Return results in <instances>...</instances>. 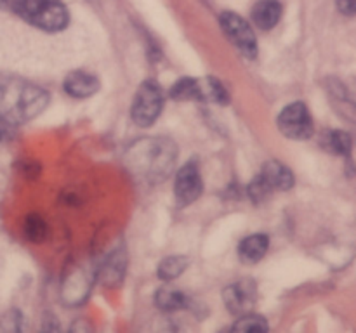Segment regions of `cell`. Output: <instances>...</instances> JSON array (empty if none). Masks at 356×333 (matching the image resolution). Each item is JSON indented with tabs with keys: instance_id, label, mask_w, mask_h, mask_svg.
Returning a JSON list of instances; mask_svg holds the SVG:
<instances>
[{
	"instance_id": "cell-21",
	"label": "cell",
	"mask_w": 356,
	"mask_h": 333,
	"mask_svg": "<svg viewBox=\"0 0 356 333\" xmlns=\"http://www.w3.org/2000/svg\"><path fill=\"white\" fill-rule=\"evenodd\" d=\"M21 314L17 311H9L2 319V328L7 330V332H19L21 330Z\"/></svg>"
},
{
	"instance_id": "cell-24",
	"label": "cell",
	"mask_w": 356,
	"mask_h": 333,
	"mask_svg": "<svg viewBox=\"0 0 356 333\" xmlns=\"http://www.w3.org/2000/svg\"><path fill=\"white\" fill-rule=\"evenodd\" d=\"M6 125L7 123H3V121L0 120V142H2L3 137H6Z\"/></svg>"
},
{
	"instance_id": "cell-18",
	"label": "cell",
	"mask_w": 356,
	"mask_h": 333,
	"mask_svg": "<svg viewBox=\"0 0 356 333\" xmlns=\"http://www.w3.org/2000/svg\"><path fill=\"white\" fill-rule=\"evenodd\" d=\"M170 97L176 101H198V80L197 78H181L170 89Z\"/></svg>"
},
{
	"instance_id": "cell-23",
	"label": "cell",
	"mask_w": 356,
	"mask_h": 333,
	"mask_svg": "<svg viewBox=\"0 0 356 333\" xmlns=\"http://www.w3.org/2000/svg\"><path fill=\"white\" fill-rule=\"evenodd\" d=\"M38 172H40V166H38V163L23 162V166H21V173H24L26 177L33 179V177L38 176Z\"/></svg>"
},
{
	"instance_id": "cell-22",
	"label": "cell",
	"mask_w": 356,
	"mask_h": 333,
	"mask_svg": "<svg viewBox=\"0 0 356 333\" xmlns=\"http://www.w3.org/2000/svg\"><path fill=\"white\" fill-rule=\"evenodd\" d=\"M337 9H339V12H343L344 16H355L356 0H337Z\"/></svg>"
},
{
	"instance_id": "cell-17",
	"label": "cell",
	"mask_w": 356,
	"mask_h": 333,
	"mask_svg": "<svg viewBox=\"0 0 356 333\" xmlns=\"http://www.w3.org/2000/svg\"><path fill=\"white\" fill-rule=\"evenodd\" d=\"M232 330L236 333H264L268 332V323L263 316L245 312V314L233 325Z\"/></svg>"
},
{
	"instance_id": "cell-4",
	"label": "cell",
	"mask_w": 356,
	"mask_h": 333,
	"mask_svg": "<svg viewBox=\"0 0 356 333\" xmlns=\"http://www.w3.org/2000/svg\"><path fill=\"white\" fill-rule=\"evenodd\" d=\"M278 128L285 137L305 141L315 132V121L305 103H292L282 110L278 117Z\"/></svg>"
},
{
	"instance_id": "cell-15",
	"label": "cell",
	"mask_w": 356,
	"mask_h": 333,
	"mask_svg": "<svg viewBox=\"0 0 356 333\" xmlns=\"http://www.w3.org/2000/svg\"><path fill=\"white\" fill-rule=\"evenodd\" d=\"M190 266V260L183 255H174V257H167L160 262L159 266V278L160 280H176L179 278L181 274L186 271V267Z\"/></svg>"
},
{
	"instance_id": "cell-14",
	"label": "cell",
	"mask_w": 356,
	"mask_h": 333,
	"mask_svg": "<svg viewBox=\"0 0 356 333\" xmlns=\"http://www.w3.org/2000/svg\"><path fill=\"white\" fill-rule=\"evenodd\" d=\"M155 302L162 311H177V309L186 307L188 298L179 290H174V288H160L156 291Z\"/></svg>"
},
{
	"instance_id": "cell-8",
	"label": "cell",
	"mask_w": 356,
	"mask_h": 333,
	"mask_svg": "<svg viewBox=\"0 0 356 333\" xmlns=\"http://www.w3.org/2000/svg\"><path fill=\"white\" fill-rule=\"evenodd\" d=\"M259 176L273 191H289L294 186V173L287 165L277 162V160H270L264 163Z\"/></svg>"
},
{
	"instance_id": "cell-10",
	"label": "cell",
	"mask_w": 356,
	"mask_h": 333,
	"mask_svg": "<svg viewBox=\"0 0 356 333\" xmlns=\"http://www.w3.org/2000/svg\"><path fill=\"white\" fill-rule=\"evenodd\" d=\"M268 246H270V238L263 232H257V234L247 236L245 239H242L238 246V255L240 260L243 264H257L268 252Z\"/></svg>"
},
{
	"instance_id": "cell-1",
	"label": "cell",
	"mask_w": 356,
	"mask_h": 333,
	"mask_svg": "<svg viewBox=\"0 0 356 333\" xmlns=\"http://www.w3.org/2000/svg\"><path fill=\"white\" fill-rule=\"evenodd\" d=\"M49 94L42 87L14 76H0V120L19 125L47 108Z\"/></svg>"
},
{
	"instance_id": "cell-3",
	"label": "cell",
	"mask_w": 356,
	"mask_h": 333,
	"mask_svg": "<svg viewBox=\"0 0 356 333\" xmlns=\"http://www.w3.org/2000/svg\"><path fill=\"white\" fill-rule=\"evenodd\" d=\"M163 110V92L155 80H146L139 85L132 101V120L139 127H149L156 121Z\"/></svg>"
},
{
	"instance_id": "cell-11",
	"label": "cell",
	"mask_w": 356,
	"mask_h": 333,
	"mask_svg": "<svg viewBox=\"0 0 356 333\" xmlns=\"http://www.w3.org/2000/svg\"><path fill=\"white\" fill-rule=\"evenodd\" d=\"M282 17V6L278 0H259L252 9V19L261 30H271Z\"/></svg>"
},
{
	"instance_id": "cell-13",
	"label": "cell",
	"mask_w": 356,
	"mask_h": 333,
	"mask_svg": "<svg viewBox=\"0 0 356 333\" xmlns=\"http://www.w3.org/2000/svg\"><path fill=\"white\" fill-rule=\"evenodd\" d=\"M323 148L332 155H350L351 151V135L344 130H330L322 139Z\"/></svg>"
},
{
	"instance_id": "cell-12",
	"label": "cell",
	"mask_w": 356,
	"mask_h": 333,
	"mask_svg": "<svg viewBox=\"0 0 356 333\" xmlns=\"http://www.w3.org/2000/svg\"><path fill=\"white\" fill-rule=\"evenodd\" d=\"M198 101H209L216 104H228L229 94L226 87L218 78L207 76L204 80H198Z\"/></svg>"
},
{
	"instance_id": "cell-2",
	"label": "cell",
	"mask_w": 356,
	"mask_h": 333,
	"mask_svg": "<svg viewBox=\"0 0 356 333\" xmlns=\"http://www.w3.org/2000/svg\"><path fill=\"white\" fill-rule=\"evenodd\" d=\"M0 7L44 31L65 30L70 12L59 0H0Z\"/></svg>"
},
{
	"instance_id": "cell-7",
	"label": "cell",
	"mask_w": 356,
	"mask_h": 333,
	"mask_svg": "<svg viewBox=\"0 0 356 333\" xmlns=\"http://www.w3.org/2000/svg\"><path fill=\"white\" fill-rule=\"evenodd\" d=\"M222 298H225V304L229 312L245 314L256 300V288L249 281H238V283H233L226 288Z\"/></svg>"
},
{
	"instance_id": "cell-16",
	"label": "cell",
	"mask_w": 356,
	"mask_h": 333,
	"mask_svg": "<svg viewBox=\"0 0 356 333\" xmlns=\"http://www.w3.org/2000/svg\"><path fill=\"white\" fill-rule=\"evenodd\" d=\"M23 228H24V234H26V238L33 243H42L49 234L47 222L37 214L28 215Z\"/></svg>"
},
{
	"instance_id": "cell-20",
	"label": "cell",
	"mask_w": 356,
	"mask_h": 333,
	"mask_svg": "<svg viewBox=\"0 0 356 333\" xmlns=\"http://www.w3.org/2000/svg\"><path fill=\"white\" fill-rule=\"evenodd\" d=\"M104 273H106V280L104 281H108V283L120 281L122 273H124V259H122L120 253H117V255H113L108 260L106 266H104Z\"/></svg>"
},
{
	"instance_id": "cell-9",
	"label": "cell",
	"mask_w": 356,
	"mask_h": 333,
	"mask_svg": "<svg viewBox=\"0 0 356 333\" xmlns=\"http://www.w3.org/2000/svg\"><path fill=\"white\" fill-rule=\"evenodd\" d=\"M63 87L72 97L83 99V97L92 96L99 90V80L90 73L79 69V71H72L66 76Z\"/></svg>"
},
{
	"instance_id": "cell-5",
	"label": "cell",
	"mask_w": 356,
	"mask_h": 333,
	"mask_svg": "<svg viewBox=\"0 0 356 333\" xmlns=\"http://www.w3.org/2000/svg\"><path fill=\"white\" fill-rule=\"evenodd\" d=\"M222 31L228 37V40L242 52L245 58L254 59L257 56V42L252 28L249 26L242 16L236 12H222L219 16Z\"/></svg>"
},
{
	"instance_id": "cell-6",
	"label": "cell",
	"mask_w": 356,
	"mask_h": 333,
	"mask_svg": "<svg viewBox=\"0 0 356 333\" xmlns=\"http://www.w3.org/2000/svg\"><path fill=\"white\" fill-rule=\"evenodd\" d=\"M204 191V182H202V176L198 166L193 162L186 163L183 169H179L176 176V182H174V196L179 205H190Z\"/></svg>"
},
{
	"instance_id": "cell-19",
	"label": "cell",
	"mask_w": 356,
	"mask_h": 333,
	"mask_svg": "<svg viewBox=\"0 0 356 333\" xmlns=\"http://www.w3.org/2000/svg\"><path fill=\"white\" fill-rule=\"evenodd\" d=\"M271 193H273V189L264 182V179L261 176H257L256 179L249 184V194L256 203H261V201L266 200Z\"/></svg>"
}]
</instances>
